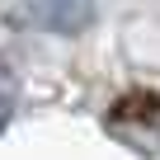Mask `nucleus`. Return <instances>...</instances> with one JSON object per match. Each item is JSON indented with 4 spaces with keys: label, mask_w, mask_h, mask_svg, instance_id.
I'll use <instances>...</instances> for the list:
<instances>
[{
    "label": "nucleus",
    "mask_w": 160,
    "mask_h": 160,
    "mask_svg": "<svg viewBox=\"0 0 160 160\" xmlns=\"http://www.w3.org/2000/svg\"><path fill=\"white\" fill-rule=\"evenodd\" d=\"M94 0H10L5 24L19 33H52V38H80L94 24Z\"/></svg>",
    "instance_id": "obj_1"
},
{
    "label": "nucleus",
    "mask_w": 160,
    "mask_h": 160,
    "mask_svg": "<svg viewBox=\"0 0 160 160\" xmlns=\"http://www.w3.org/2000/svg\"><path fill=\"white\" fill-rule=\"evenodd\" d=\"M104 122H108L118 137H127V132H132V122H137V127H141V151L151 155L160 137H155V132H146V122H151V127H160V94L132 90V94H122V99L108 108V118H104Z\"/></svg>",
    "instance_id": "obj_2"
},
{
    "label": "nucleus",
    "mask_w": 160,
    "mask_h": 160,
    "mask_svg": "<svg viewBox=\"0 0 160 160\" xmlns=\"http://www.w3.org/2000/svg\"><path fill=\"white\" fill-rule=\"evenodd\" d=\"M14 108H19V75H14L5 61H0V132L10 127Z\"/></svg>",
    "instance_id": "obj_3"
}]
</instances>
